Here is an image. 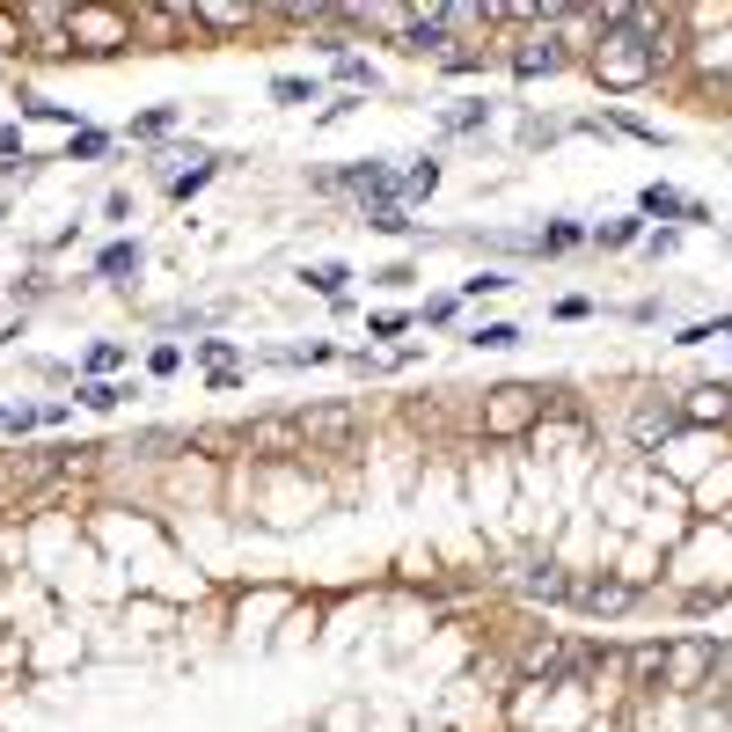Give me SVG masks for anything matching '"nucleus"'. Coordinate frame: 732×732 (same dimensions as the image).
Listing matches in <instances>:
<instances>
[{
	"mask_svg": "<svg viewBox=\"0 0 732 732\" xmlns=\"http://www.w3.org/2000/svg\"><path fill=\"white\" fill-rule=\"evenodd\" d=\"M564 439H579V425L564 417V425H550V433H535V447H564Z\"/></svg>",
	"mask_w": 732,
	"mask_h": 732,
	"instance_id": "37",
	"label": "nucleus"
},
{
	"mask_svg": "<svg viewBox=\"0 0 732 732\" xmlns=\"http://www.w3.org/2000/svg\"><path fill=\"white\" fill-rule=\"evenodd\" d=\"M506 286H512L506 271H476V279H469V286H462V293H469V300H484V293H506Z\"/></svg>",
	"mask_w": 732,
	"mask_h": 732,
	"instance_id": "33",
	"label": "nucleus"
},
{
	"mask_svg": "<svg viewBox=\"0 0 732 732\" xmlns=\"http://www.w3.org/2000/svg\"><path fill=\"white\" fill-rule=\"evenodd\" d=\"M300 279H308V286H316L322 300H344V279H352V271H344V264H308Z\"/></svg>",
	"mask_w": 732,
	"mask_h": 732,
	"instance_id": "24",
	"label": "nucleus"
},
{
	"mask_svg": "<svg viewBox=\"0 0 732 732\" xmlns=\"http://www.w3.org/2000/svg\"><path fill=\"white\" fill-rule=\"evenodd\" d=\"M344 184H352L366 205H389V198H395V169H389V162H352V169H344Z\"/></svg>",
	"mask_w": 732,
	"mask_h": 732,
	"instance_id": "12",
	"label": "nucleus"
},
{
	"mask_svg": "<svg viewBox=\"0 0 732 732\" xmlns=\"http://www.w3.org/2000/svg\"><path fill=\"white\" fill-rule=\"evenodd\" d=\"M0 154H15V162H23V132H15V125H0Z\"/></svg>",
	"mask_w": 732,
	"mask_h": 732,
	"instance_id": "38",
	"label": "nucleus"
},
{
	"mask_svg": "<svg viewBox=\"0 0 732 732\" xmlns=\"http://www.w3.org/2000/svg\"><path fill=\"white\" fill-rule=\"evenodd\" d=\"M73 37H88V51H118L132 37V23L110 15V8H73Z\"/></svg>",
	"mask_w": 732,
	"mask_h": 732,
	"instance_id": "9",
	"label": "nucleus"
},
{
	"mask_svg": "<svg viewBox=\"0 0 732 732\" xmlns=\"http://www.w3.org/2000/svg\"><path fill=\"white\" fill-rule=\"evenodd\" d=\"M338 73H344V81H352V88H381V73L366 67L359 51H344V59H338Z\"/></svg>",
	"mask_w": 732,
	"mask_h": 732,
	"instance_id": "28",
	"label": "nucleus"
},
{
	"mask_svg": "<svg viewBox=\"0 0 732 732\" xmlns=\"http://www.w3.org/2000/svg\"><path fill=\"white\" fill-rule=\"evenodd\" d=\"M395 191H403V198H433L439 191V162H433V154H425V162H411V169L395 176Z\"/></svg>",
	"mask_w": 732,
	"mask_h": 732,
	"instance_id": "19",
	"label": "nucleus"
},
{
	"mask_svg": "<svg viewBox=\"0 0 732 732\" xmlns=\"http://www.w3.org/2000/svg\"><path fill=\"white\" fill-rule=\"evenodd\" d=\"M146 366H154V374H176V366H184V344H154Z\"/></svg>",
	"mask_w": 732,
	"mask_h": 732,
	"instance_id": "34",
	"label": "nucleus"
},
{
	"mask_svg": "<svg viewBox=\"0 0 732 732\" xmlns=\"http://www.w3.org/2000/svg\"><path fill=\"white\" fill-rule=\"evenodd\" d=\"M271 96H279V103H316V81H300V73H279V81H271Z\"/></svg>",
	"mask_w": 732,
	"mask_h": 732,
	"instance_id": "26",
	"label": "nucleus"
},
{
	"mask_svg": "<svg viewBox=\"0 0 732 732\" xmlns=\"http://www.w3.org/2000/svg\"><path fill=\"white\" fill-rule=\"evenodd\" d=\"M118 359H125L118 344H96V352H88V374H110V366H118Z\"/></svg>",
	"mask_w": 732,
	"mask_h": 732,
	"instance_id": "36",
	"label": "nucleus"
},
{
	"mask_svg": "<svg viewBox=\"0 0 732 732\" xmlns=\"http://www.w3.org/2000/svg\"><path fill=\"white\" fill-rule=\"evenodd\" d=\"M682 59V37H637V29H623L609 15V29H601V45L586 51V67H593V81L601 88H615V96H637V88H652L659 73Z\"/></svg>",
	"mask_w": 732,
	"mask_h": 732,
	"instance_id": "1",
	"label": "nucleus"
},
{
	"mask_svg": "<svg viewBox=\"0 0 732 732\" xmlns=\"http://www.w3.org/2000/svg\"><path fill=\"white\" fill-rule=\"evenodd\" d=\"M103 146H110V132H96V125H73V132H67V162H96Z\"/></svg>",
	"mask_w": 732,
	"mask_h": 732,
	"instance_id": "21",
	"label": "nucleus"
},
{
	"mask_svg": "<svg viewBox=\"0 0 732 732\" xmlns=\"http://www.w3.org/2000/svg\"><path fill=\"white\" fill-rule=\"evenodd\" d=\"M542 403L550 395L528 389V381H498V389H484V439H520V433H535L542 425Z\"/></svg>",
	"mask_w": 732,
	"mask_h": 732,
	"instance_id": "2",
	"label": "nucleus"
},
{
	"mask_svg": "<svg viewBox=\"0 0 732 732\" xmlns=\"http://www.w3.org/2000/svg\"><path fill=\"white\" fill-rule=\"evenodd\" d=\"M579 243H586V227H571V220H557V227L535 235V249H550V257H557V249H579Z\"/></svg>",
	"mask_w": 732,
	"mask_h": 732,
	"instance_id": "25",
	"label": "nucleus"
},
{
	"mask_svg": "<svg viewBox=\"0 0 732 732\" xmlns=\"http://www.w3.org/2000/svg\"><path fill=\"white\" fill-rule=\"evenodd\" d=\"M718 637H682V645H666V674H659V682L674 688V696H696V688L710 682V674H718Z\"/></svg>",
	"mask_w": 732,
	"mask_h": 732,
	"instance_id": "5",
	"label": "nucleus"
},
{
	"mask_svg": "<svg viewBox=\"0 0 732 732\" xmlns=\"http://www.w3.org/2000/svg\"><path fill=\"white\" fill-rule=\"evenodd\" d=\"M243 454H308V433H300V411H264L249 417L243 433H235Z\"/></svg>",
	"mask_w": 732,
	"mask_h": 732,
	"instance_id": "6",
	"label": "nucleus"
},
{
	"mask_svg": "<svg viewBox=\"0 0 732 732\" xmlns=\"http://www.w3.org/2000/svg\"><path fill=\"white\" fill-rule=\"evenodd\" d=\"M198 359L220 374V366H235V344H227V338H198Z\"/></svg>",
	"mask_w": 732,
	"mask_h": 732,
	"instance_id": "31",
	"label": "nucleus"
},
{
	"mask_svg": "<svg viewBox=\"0 0 732 732\" xmlns=\"http://www.w3.org/2000/svg\"><path fill=\"white\" fill-rule=\"evenodd\" d=\"M586 666H593V652H586V645H571V637H535V645L520 652V674H528V682H542V688L571 682V674H586Z\"/></svg>",
	"mask_w": 732,
	"mask_h": 732,
	"instance_id": "3",
	"label": "nucleus"
},
{
	"mask_svg": "<svg viewBox=\"0 0 732 732\" xmlns=\"http://www.w3.org/2000/svg\"><path fill=\"white\" fill-rule=\"evenodd\" d=\"M366 227H381V235H411L417 220L403 213V198H389V205H366Z\"/></svg>",
	"mask_w": 732,
	"mask_h": 732,
	"instance_id": "20",
	"label": "nucleus"
},
{
	"mask_svg": "<svg viewBox=\"0 0 732 732\" xmlns=\"http://www.w3.org/2000/svg\"><path fill=\"white\" fill-rule=\"evenodd\" d=\"M571 601H579L586 615H623L637 601L630 579H571Z\"/></svg>",
	"mask_w": 732,
	"mask_h": 732,
	"instance_id": "8",
	"label": "nucleus"
},
{
	"mask_svg": "<svg viewBox=\"0 0 732 732\" xmlns=\"http://www.w3.org/2000/svg\"><path fill=\"white\" fill-rule=\"evenodd\" d=\"M593 316V300H586V293H571V300H557V322H586Z\"/></svg>",
	"mask_w": 732,
	"mask_h": 732,
	"instance_id": "35",
	"label": "nucleus"
},
{
	"mask_svg": "<svg viewBox=\"0 0 732 732\" xmlns=\"http://www.w3.org/2000/svg\"><path fill=\"white\" fill-rule=\"evenodd\" d=\"M512 586L535 601H571V571H557V564H512Z\"/></svg>",
	"mask_w": 732,
	"mask_h": 732,
	"instance_id": "10",
	"label": "nucleus"
},
{
	"mask_svg": "<svg viewBox=\"0 0 732 732\" xmlns=\"http://www.w3.org/2000/svg\"><path fill=\"white\" fill-rule=\"evenodd\" d=\"M176 125V110L162 103V110H146V118H132V140H154V132H169Z\"/></svg>",
	"mask_w": 732,
	"mask_h": 732,
	"instance_id": "29",
	"label": "nucleus"
},
{
	"mask_svg": "<svg viewBox=\"0 0 732 732\" xmlns=\"http://www.w3.org/2000/svg\"><path fill=\"white\" fill-rule=\"evenodd\" d=\"M469 344H476V352H512V344H520V330H512V322H476V330H469Z\"/></svg>",
	"mask_w": 732,
	"mask_h": 732,
	"instance_id": "23",
	"label": "nucleus"
},
{
	"mask_svg": "<svg viewBox=\"0 0 732 732\" xmlns=\"http://www.w3.org/2000/svg\"><path fill=\"white\" fill-rule=\"evenodd\" d=\"M191 29H213V37H235V29H249V8H220V0H205V8H191Z\"/></svg>",
	"mask_w": 732,
	"mask_h": 732,
	"instance_id": "15",
	"label": "nucleus"
},
{
	"mask_svg": "<svg viewBox=\"0 0 732 732\" xmlns=\"http://www.w3.org/2000/svg\"><path fill=\"white\" fill-rule=\"evenodd\" d=\"M682 417H696V425H732V381L696 389V403H682Z\"/></svg>",
	"mask_w": 732,
	"mask_h": 732,
	"instance_id": "14",
	"label": "nucleus"
},
{
	"mask_svg": "<svg viewBox=\"0 0 732 732\" xmlns=\"http://www.w3.org/2000/svg\"><path fill=\"white\" fill-rule=\"evenodd\" d=\"M688 59H696V67H704L710 81H718V73L732 81V23L718 29V37H696V45H688Z\"/></svg>",
	"mask_w": 732,
	"mask_h": 732,
	"instance_id": "13",
	"label": "nucleus"
},
{
	"mask_svg": "<svg viewBox=\"0 0 732 732\" xmlns=\"http://www.w3.org/2000/svg\"><path fill=\"white\" fill-rule=\"evenodd\" d=\"M484 118H491L484 103H462V110H447V118H439V125H447V132H476V125H484Z\"/></svg>",
	"mask_w": 732,
	"mask_h": 732,
	"instance_id": "30",
	"label": "nucleus"
},
{
	"mask_svg": "<svg viewBox=\"0 0 732 732\" xmlns=\"http://www.w3.org/2000/svg\"><path fill=\"white\" fill-rule=\"evenodd\" d=\"M710 338H732V316H718V322H688V330H682V344H710Z\"/></svg>",
	"mask_w": 732,
	"mask_h": 732,
	"instance_id": "32",
	"label": "nucleus"
},
{
	"mask_svg": "<svg viewBox=\"0 0 732 732\" xmlns=\"http://www.w3.org/2000/svg\"><path fill=\"white\" fill-rule=\"evenodd\" d=\"M140 264H146V249H140V243H110V249L96 257V271H103V279H132Z\"/></svg>",
	"mask_w": 732,
	"mask_h": 732,
	"instance_id": "18",
	"label": "nucleus"
},
{
	"mask_svg": "<svg viewBox=\"0 0 732 732\" xmlns=\"http://www.w3.org/2000/svg\"><path fill=\"white\" fill-rule=\"evenodd\" d=\"M73 395H81V411H118V403H125L132 389H118V381H81Z\"/></svg>",
	"mask_w": 732,
	"mask_h": 732,
	"instance_id": "22",
	"label": "nucleus"
},
{
	"mask_svg": "<svg viewBox=\"0 0 732 732\" xmlns=\"http://www.w3.org/2000/svg\"><path fill=\"white\" fill-rule=\"evenodd\" d=\"M300 433H308V447H352V439L366 433V403H352V395L308 403V411H300Z\"/></svg>",
	"mask_w": 732,
	"mask_h": 732,
	"instance_id": "4",
	"label": "nucleus"
},
{
	"mask_svg": "<svg viewBox=\"0 0 732 732\" xmlns=\"http://www.w3.org/2000/svg\"><path fill=\"white\" fill-rule=\"evenodd\" d=\"M557 67H564V45H557V29H550V23H535L528 37H520V45H512V73H520V81H535V73H557Z\"/></svg>",
	"mask_w": 732,
	"mask_h": 732,
	"instance_id": "7",
	"label": "nucleus"
},
{
	"mask_svg": "<svg viewBox=\"0 0 732 732\" xmlns=\"http://www.w3.org/2000/svg\"><path fill=\"white\" fill-rule=\"evenodd\" d=\"M688 205H696V198L666 191V184H645V191H637V213H659V220H688Z\"/></svg>",
	"mask_w": 732,
	"mask_h": 732,
	"instance_id": "17",
	"label": "nucleus"
},
{
	"mask_svg": "<svg viewBox=\"0 0 732 732\" xmlns=\"http://www.w3.org/2000/svg\"><path fill=\"white\" fill-rule=\"evenodd\" d=\"M666 433H682V403H637V417H630L637 447H659Z\"/></svg>",
	"mask_w": 732,
	"mask_h": 732,
	"instance_id": "11",
	"label": "nucleus"
},
{
	"mask_svg": "<svg viewBox=\"0 0 732 732\" xmlns=\"http://www.w3.org/2000/svg\"><path fill=\"white\" fill-rule=\"evenodd\" d=\"M593 243H601V249H623V243H637V220H601V227H593Z\"/></svg>",
	"mask_w": 732,
	"mask_h": 732,
	"instance_id": "27",
	"label": "nucleus"
},
{
	"mask_svg": "<svg viewBox=\"0 0 732 732\" xmlns=\"http://www.w3.org/2000/svg\"><path fill=\"white\" fill-rule=\"evenodd\" d=\"M623 666H630V688H659V674H666V645H637V652H623Z\"/></svg>",
	"mask_w": 732,
	"mask_h": 732,
	"instance_id": "16",
	"label": "nucleus"
}]
</instances>
